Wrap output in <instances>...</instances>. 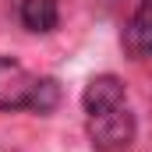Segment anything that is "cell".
Returning <instances> with one entry per match:
<instances>
[{"instance_id": "6da1fadb", "label": "cell", "mask_w": 152, "mask_h": 152, "mask_svg": "<svg viewBox=\"0 0 152 152\" xmlns=\"http://www.w3.org/2000/svg\"><path fill=\"white\" fill-rule=\"evenodd\" d=\"M85 131H88V142L99 152H117V149L131 145V138H134V117L127 113V106H117V110H106V113H92Z\"/></svg>"}, {"instance_id": "7a4b0ae2", "label": "cell", "mask_w": 152, "mask_h": 152, "mask_svg": "<svg viewBox=\"0 0 152 152\" xmlns=\"http://www.w3.org/2000/svg\"><path fill=\"white\" fill-rule=\"evenodd\" d=\"M32 85H36V78L18 60L0 57V110H25Z\"/></svg>"}, {"instance_id": "3957f363", "label": "cell", "mask_w": 152, "mask_h": 152, "mask_svg": "<svg viewBox=\"0 0 152 152\" xmlns=\"http://www.w3.org/2000/svg\"><path fill=\"white\" fill-rule=\"evenodd\" d=\"M88 117L92 113H106V110H117L124 106V81L117 75H96L88 85H85V96H81Z\"/></svg>"}, {"instance_id": "277c9868", "label": "cell", "mask_w": 152, "mask_h": 152, "mask_svg": "<svg viewBox=\"0 0 152 152\" xmlns=\"http://www.w3.org/2000/svg\"><path fill=\"white\" fill-rule=\"evenodd\" d=\"M124 50L134 57V60H145L152 50V0H142L131 25L124 28Z\"/></svg>"}, {"instance_id": "5b68a950", "label": "cell", "mask_w": 152, "mask_h": 152, "mask_svg": "<svg viewBox=\"0 0 152 152\" xmlns=\"http://www.w3.org/2000/svg\"><path fill=\"white\" fill-rule=\"evenodd\" d=\"M21 21L28 32H53L60 21L57 0H21Z\"/></svg>"}, {"instance_id": "8992f818", "label": "cell", "mask_w": 152, "mask_h": 152, "mask_svg": "<svg viewBox=\"0 0 152 152\" xmlns=\"http://www.w3.org/2000/svg\"><path fill=\"white\" fill-rule=\"evenodd\" d=\"M60 103V85L53 78H36L32 92H28V106L25 110H36V113H53Z\"/></svg>"}]
</instances>
